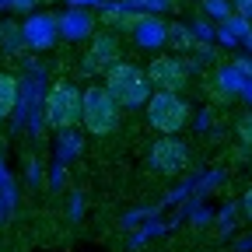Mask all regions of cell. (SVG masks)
I'll return each mask as SVG.
<instances>
[{
  "label": "cell",
  "instance_id": "1",
  "mask_svg": "<svg viewBox=\"0 0 252 252\" xmlns=\"http://www.w3.org/2000/svg\"><path fill=\"white\" fill-rule=\"evenodd\" d=\"M102 88L119 102V109H140L151 98V91H154L147 70L137 67V63H130V60H116L112 67L105 70Z\"/></svg>",
  "mask_w": 252,
  "mask_h": 252
},
{
  "label": "cell",
  "instance_id": "2",
  "mask_svg": "<svg viewBox=\"0 0 252 252\" xmlns=\"http://www.w3.org/2000/svg\"><path fill=\"white\" fill-rule=\"evenodd\" d=\"M119 116H123L119 102L112 98L102 84H88V88L81 91V123H77V126H84L91 137H109V133H116V130H119Z\"/></svg>",
  "mask_w": 252,
  "mask_h": 252
},
{
  "label": "cell",
  "instance_id": "3",
  "mask_svg": "<svg viewBox=\"0 0 252 252\" xmlns=\"http://www.w3.org/2000/svg\"><path fill=\"white\" fill-rule=\"evenodd\" d=\"M144 109H147L151 130H158V133H179L193 119V105L186 102L182 91H151Z\"/></svg>",
  "mask_w": 252,
  "mask_h": 252
},
{
  "label": "cell",
  "instance_id": "4",
  "mask_svg": "<svg viewBox=\"0 0 252 252\" xmlns=\"http://www.w3.org/2000/svg\"><path fill=\"white\" fill-rule=\"evenodd\" d=\"M42 116H46L49 130H70V126H77L81 123V88L60 77L46 94Z\"/></svg>",
  "mask_w": 252,
  "mask_h": 252
},
{
  "label": "cell",
  "instance_id": "5",
  "mask_svg": "<svg viewBox=\"0 0 252 252\" xmlns=\"http://www.w3.org/2000/svg\"><path fill=\"white\" fill-rule=\"evenodd\" d=\"M147 165L158 172V175H182L193 165V151L189 144H182L175 133H158V140L151 144V154H147Z\"/></svg>",
  "mask_w": 252,
  "mask_h": 252
},
{
  "label": "cell",
  "instance_id": "6",
  "mask_svg": "<svg viewBox=\"0 0 252 252\" xmlns=\"http://www.w3.org/2000/svg\"><path fill=\"white\" fill-rule=\"evenodd\" d=\"M144 70L158 91H186L189 88V67L172 53H154Z\"/></svg>",
  "mask_w": 252,
  "mask_h": 252
},
{
  "label": "cell",
  "instance_id": "7",
  "mask_svg": "<svg viewBox=\"0 0 252 252\" xmlns=\"http://www.w3.org/2000/svg\"><path fill=\"white\" fill-rule=\"evenodd\" d=\"M116 60H123V46H119V39L112 35V32H98V35L91 32V46H88L84 56H81L84 74H105Z\"/></svg>",
  "mask_w": 252,
  "mask_h": 252
},
{
  "label": "cell",
  "instance_id": "8",
  "mask_svg": "<svg viewBox=\"0 0 252 252\" xmlns=\"http://www.w3.org/2000/svg\"><path fill=\"white\" fill-rule=\"evenodd\" d=\"M60 39V25H56V14L49 11H35L21 21V42L28 49H53Z\"/></svg>",
  "mask_w": 252,
  "mask_h": 252
},
{
  "label": "cell",
  "instance_id": "9",
  "mask_svg": "<svg viewBox=\"0 0 252 252\" xmlns=\"http://www.w3.org/2000/svg\"><path fill=\"white\" fill-rule=\"evenodd\" d=\"M130 39L137 49H147V53H158L161 46H168V25L161 18H151V14H137L133 28H130Z\"/></svg>",
  "mask_w": 252,
  "mask_h": 252
},
{
  "label": "cell",
  "instance_id": "10",
  "mask_svg": "<svg viewBox=\"0 0 252 252\" xmlns=\"http://www.w3.org/2000/svg\"><path fill=\"white\" fill-rule=\"evenodd\" d=\"M56 25H60V35H67V39H88L91 32H94V18L88 14V11H70V14H63V18H56Z\"/></svg>",
  "mask_w": 252,
  "mask_h": 252
},
{
  "label": "cell",
  "instance_id": "11",
  "mask_svg": "<svg viewBox=\"0 0 252 252\" xmlns=\"http://www.w3.org/2000/svg\"><path fill=\"white\" fill-rule=\"evenodd\" d=\"M18 105V77L14 74H0V119H7Z\"/></svg>",
  "mask_w": 252,
  "mask_h": 252
},
{
  "label": "cell",
  "instance_id": "12",
  "mask_svg": "<svg viewBox=\"0 0 252 252\" xmlns=\"http://www.w3.org/2000/svg\"><path fill=\"white\" fill-rule=\"evenodd\" d=\"M235 140L252 151V109H245V112L235 119Z\"/></svg>",
  "mask_w": 252,
  "mask_h": 252
},
{
  "label": "cell",
  "instance_id": "13",
  "mask_svg": "<svg viewBox=\"0 0 252 252\" xmlns=\"http://www.w3.org/2000/svg\"><path fill=\"white\" fill-rule=\"evenodd\" d=\"M168 46H175V49H193V46H196V39L189 35L182 25H168Z\"/></svg>",
  "mask_w": 252,
  "mask_h": 252
},
{
  "label": "cell",
  "instance_id": "14",
  "mask_svg": "<svg viewBox=\"0 0 252 252\" xmlns=\"http://www.w3.org/2000/svg\"><path fill=\"white\" fill-rule=\"evenodd\" d=\"M203 11H207L210 18H220V21H228V18L235 14L228 0H203Z\"/></svg>",
  "mask_w": 252,
  "mask_h": 252
},
{
  "label": "cell",
  "instance_id": "15",
  "mask_svg": "<svg viewBox=\"0 0 252 252\" xmlns=\"http://www.w3.org/2000/svg\"><path fill=\"white\" fill-rule=\"evenodd\" d=\"M231 11L242 14L245 21H252V0H231Z\"/></svg>",
  "mask_w": 252,
  "mask_h": 252
},
{
  "label": "cell",
  "instance_id": "16",
  "mask_svg": "<svg viewBox=\"0 0 252 252\" xmlns=\"http://www.w3.org/2000/svg\"><path fill=\"white\" fill-rule=\"evenodd\" d=\"M242 210H245V217L252 220V186H249L245 193H242Z\"/></svg>",
  "mask_w": 252,
  "mask_h": 252
},
{
  "label": "cell",
  "instance_id": "17",
  "mask_svg": "<svg viewBox=\"0 0 252 252\" xmlns=\"http://www.w3.org/2000/svg\"><path fill=\"white\" fill-rule=\"evenodd\" d=\"M32 4H35V0H14V7H18V11H25V7H32Z\"/></svg>",
  "mask_w": 252,
  "mask_h": 252
},
{
  "label": "cell",
  "instance_id": "18",
  "mask_svg": "<svg viewBox=\"0 0 252 252\" xmlns=\"http://www.w3.org/2000/svg\"><path fill=\"white\" fill-rule=\"evenodd\" d=\"M249 168H252V158H249Z\"/></svg>",
  "mask_w": 252,
  "mask_h": 252
}]
</instances>
